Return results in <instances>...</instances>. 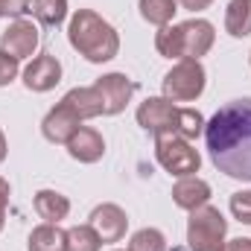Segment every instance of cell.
<instances>
[{"label":"cell","mask_w":251,"mask_h":251,"mask_svg":"<svg viewBox=\"0 0 251 251\" xmlns=\"http://www.w3.org/2000/svg\"><path fill=\"white\" fill-rule=\"evenodd\" d=\"M176 12H178V0H140L143 21H149L155 26H167Z\"/></svg>","instance_id":"19"},{"label":"cell","mask_w":251,"mask_h":251,"mask_svg":"<svg viewBox=\"0 0 251 251\" xmlns=\"http://www.w3.org/2000/svg\"><path fill=\"white\" fill-rule=\"evenodd\" d=\"M216 41L213 24L204 18H190L184 24H167L155 35V50L164 59H201Z\"/></svg>","instance_id":"4"},{"label":"cell","mask_w":251,"mask_h":251,"mask_svg":"<svg viewBox=\"0 0 251 251\" xmlns=\"http://www.w3.org/2000/svg\"><path fill=\"white\" fill-rule=\"evenodd\" d=\"M137 126L152 134H178L184 140H196L204 134V117L196 108H178L167 97H149L137 108Z\"/></svg>","instance_id":"3"},{"label":"cell","mask_w":251,"mask_h":251,"mask_svg":"<svg viewBox=\"0 0 251 251\" xmlns=\"http://www.w3.org/2000/svg\"><path fill=\"white\" fill-rule=\"evenodd\" d=\"M228 237V219L219 213V207L201 204L190 210L187 219V246L190 251H222Z\"/></svg>","instance_id":"5"},{"label":"cell","mask_w":251,"mask_h":251,"mask_svg":"<svg viewBox=\"0 0 251 251\" xmlns=\"http://www.w3.org/2000/svg\"><path fill=\"white\" fill-rule=\"evenodd\" d=\"M64 146H67L70 158L79 161V164H97V161L105 155V140H102V134H100L97 128H91V126H79V128L73 131V137H70Z\"/></svg>","instance_id":"12"},{"label":"cell","mask_w":251,"mask_h":251,"mask_svg":"<svg viewBox=\"0 0 251 251\" xmlns=\"http://www.w3.org/2000/svg\"><path fill=\"white\" fill-rule=\"evenodd\" d=\"M26 249L29 251H67V231H62L53 222H44V225L32 228Z\"/></svg>","instance_id":"17"},{"label":"cell","mask_w":251,"mask_h":251,"mask_svg":"<svg viewBox=\"0 0 251 251\" xmlns=\"http://www.w3.org/2000/svg\"><path fill=\"white\" fill-rule=\"evenodd\" d=\"M3 158H6V134L0 131V164H3Z\"/></svg>","instance_id":"29"},{"label":"cell","mask_w":251,"mask_h":251,"mask_svg":"<svg viewBox=\"0 0 251 251\" xmlns=\"http://www.w3.org/2000/svg\"><path fill=\"white\" fill-rule=\"evenodd\" d=\"M3 222H6V210H0V231H3Z\"/></svg>","instance_id":"30"},{"label":"cell","mask_w":251,"mask_h":251,"mask_svg":"<svg viewBox=\"0 0 251 251\" xmlns=\"http://www.w3.org/2000/svg\"><path fill=\"white\" fill-rule=\"evenodd\" d=\"M94 88H97V94L102 100V114L105 117L120 114L126 105H128L131 94H134V82L126 73H105V76H100L94 82Z\"/></svg>","instance_id":"8"},{"label":"cell","mask_w":251,"mask_h":251,"mask_svg":"<svg viewBox=\"0 0 251 251\" xmlns=\"http://www.w3.org/2000/svg\"><path fill=\"white\" fill-rule=\"evenodd\" d=\"M128 251H167V240L158 228H140L131 234Z\"/></svg>","instance_id":"22"},{"label":"cell","mask_w":251,"mask_h":251,"mask_svg":"<svg viewBox=\"0 0 251 251\" xmlns=\"http://www.w3.org/2000/svg\"><path fill=\"white\" fill-rule=\"evenodd\" d=\"M249 59H251V56H249Z\"/></svg>","instance_id":"32"},{"label":"cell","mask_w":251,"mask_h":251,"mask_svg":"<svg viewBox=\"0 0 251 251\" xmlns=\"http://www.w3.org/2000/svg\"><path fill=\"white\" fill-rule=\"evenodd\" d=\"M213 0H178V6H184L190 12H201V9H207Z\"/></svg>","instance_id":"27"},{"label":"cell","mask_w":251,"mask_h":251,"mask_svg":"<svg viewBox=\"0 0 251 251\" xmlns=\"http://www.w3.org/2000/svg\"><path fill=\"white\" fill-rule=\"evenodd\" d=\"M35 47H38V26L32 21H26V18H15L3 29V35H0V50L9 53V56H15L18 62L26 59V56H32Z\"/></svg>","instance_id":"9"},{"label":"cell","mask_w":251,"mask_h":251,"mask_svg":"<svg viewBox=\"0 0 251 251\" xmlns=\"http://www.w3.org/2000/svg\"><path fill=\"white\" fill-rule=\"evenodd\" d=\"M15 76H18V59L0 50V88H6L9 82H15Z\"/></svg>","instance_id":"24"},{"label":"cell","mask_w":251,"mask_h":251,"mask_svg":"<svg viewBox=\"0 0 251 251\" xmlns=\"http://www.w3.org/2000/svg\"><path fill=\"white\" fill-rule=\"evenodd\" d=\"M204 143L219 173L237 181H251V100L222 105L204 123Z\"/></svg>","instance_id":"1"},{"label":"cell","mask_w":251,"mask_h":251,"mask_svg":"<svg viewBox=\"0 0 251 251\" xmlns=\"http://www.w3.org/2000/svg\"><path fill=\"white\" fill-rule=\"evenodd\" d=\"M35 213L44 222L59 225L64 216L70 213V199L62 196V193H56V190H38L35 193Z\"/></svg>","instance_id":"15"},{"label":"cell","mask_w":251,"mask_h":251,"mask_svg":"<svg viewBox=\"0 0 251 251\" xmlns=\"http://www.w3.org/2000/svg\"><path fill=\"white\" fill-rule=\"evenodd\" d=\"M102 240L91 225H73L67 231V251H100Z\"/></svg>","instance_id":"21"},{"label":"cell","mask_w":251,"mask_h":251,"mask_svg":"<svg viewBox=\"0 0 251 251\" xmlns=\"http://www.w3.org/2000/svg\"><path fill=\"white\" fill-rule=\"evenodd\" d=\"M231 213L243 225H251V190H240L231 196Z\"/></svg>","instance_id":"23"},{"label":"cell","mask_w":251,"mask_h":251,"mask_svg":"<svg viewBox=\"0 0 251 251\" xmlns=\"http://www.w3.org/2000/svg\"><path fill=\"white\" fill-rule=\"evenodd\" d=\"M67 41H70V47L79 56H85L88 62H94V64L111 62L120 53V35H117V29L105 18H100L97 12H91V9H79L70 18Z\"/></svg>","instance_id":"2"},{"label":"cell","mask_w":251,"mask_h":251,"mask_svg":"<svg viewBox=\"0 0 251 251\" xmlns=\"http://www.w3.org/2000/svg\"><path fill=\"white\" fill-rule=\"evenodd\" d=\"M64 102L82 117V123L85 120H91V117H100L102 114V100H100V94H97V88L91 85V88H73V91H67L62 97Z\"/></svg>","instance_id":"16"},{"label":"cell","mask_w":251,"mask_h":251,"mask_svg":"<svg viewBox=\"0 0 251 251\" xmlns=\"http://www.w3.org/2000/svg\"><path fill=\"white\" fill-rule=\"evenodd\" d=\"M222 251H251V240H249V237H237V240H228Z\"/></svg>","instance_id":"26"},{"label":"cell","mask_w":251,"mask_h":251,"mask_svg":"<svg viewBox=\"0 0 251 251\" xmlns=\"http://www.w3.org/2000/svg\"><path fill=\"white\" fill-rule=\"evenodd\" d=\"M173 201L184 210H196V207L210 201V184L204 178H196V176L178 178L176 187H173Z\"/></svg>","instance_id":"14"},{"label":"cell","mask_w":251,"mask_h":251,"mask_svg":"<svg viewBox=\"0 0 251 251\" xmlns=\"http://www.w3.org/2000/svg\"><path fill=\"white\" fill-rule=\"evenodd\" d=\"M59 82H62V64H59L56 56H50V53L35 56L32 62L26 64V70H24V85L29 91H35V94L53 91Z\"/></svg>","instance_id":"11"},{"label":"cell","mask_w":251,"mask_h":251,"mask_svg":"<svg viewBox=\"0 0 251 251\" xmlns=\"http://www.w3.org/2000/svg\"><path fill=\"white\" fill-rule=\"evenodd\" d=\"M79 126H82V117L62 100V102H59L56 108H50V114L44 117L41 131H44V137H47L50 143H67Z\"/></svg>","instance_id":"13"},{"label":"cell","mask_w":251,"mask_h":251,"mask_svg":"<svg viewBox=\"0 0 251 251\" xmlns=\"http://www.w3.org/2000/svg\"><path fill=\"white\" fill-rule=\"evenodd\" d=\"M29 12L44 24V26H59L67 18V0H32Z\"/></svg>","instance_id":"20"},{"label":"cell","mask_w":251,"mask_h":251,"mask_svg":"<svg viewBox=\"0 0 251 251\" xmlns=\"http://www.w3.org/2000/svg\"><path fill=\"white\" fill-rule=\"evenodd\" d=\"M88 225L100 234L102 243H120V240L126 237V228H128V216H126V210L120 207V204L105 201V204L94 207Z\"/></svg>","instance_id":"10"},{"label":"cell","mask_w":251,"mask_h":251,"mask_svg":"<svg viewBox=\"0 0 251 251\" xmlns=\"http://www.w3.org/2000/svg\"><path fill=\"white\" fill-rule=\"evenodd\" d=\"M155 158L176 178L196 176L201 167V155L190 146V140L178 134H155Z\"/></svg>","instance_id":"6"},{"label":"cell","mask_w":251,"mask_h":251,"mask_svg":"<svg viewBox=\"0 0 251 251\" xmlns=\"http://www.w3.org/2000/svg\"><path fill=\"white\" fill-rule=\"evenodd\" d=\"M29 12V0H0V18H21Z\"/></svg>","instance_id":"25"},{"label":"cell","mask_w":251,"mask_h":251,"mask_svg":"<svg viewBox=\"0 0 251 251\" xmlns=\"http://www.w3.org/2000/svg\"><path fill=\"white\" fill-rule=\"evenodd\" d=\"M114 251H128V249H114Z\"/></svg>","instance_id":"31"},{"label":"cell","mask_w":251,"mask_h":251,"mask_svg":"<svg viewBox=\"0 0 251 251\" xmlns=\"http://www.w3.org/2000/svg\"><path fill=\"white\" fill-rule=\"evenodd\" d=\"M225 29L234 38L251 35V0H231L225 9Z\"/></svg>","instance_id":"18"},{"label":"cell","mask_w":251,"mask_h":251,"mask_svg":"<svg viewBox=\"0 0 251 251\" xmlns=\"http://www.w3.org/2000/svg\"><path fill=\"white\" fill-rule=\"evenodd\" d=\"M204 67L199 59H178V64L164 76L161 88L170 102H190L199 100L204 91Z\"/></svg>","instance_id":"7"},{"label":"cell","mask_w":251,"mask_h":251,"mask_svg":"<svg viewBox=\"0 0 251 251\" xmlns=\"http://www.w3.org/2000/svg\"><path fill=\"white\" fill-rule=\"evenodd\" d=\"M6 204H9V181L0 178V210H6Z\"/></svg>","instance_id":"28"}]
</instances>
